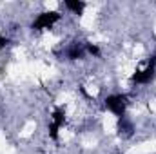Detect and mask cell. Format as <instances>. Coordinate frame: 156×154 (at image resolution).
Masks as SVG:
<instances>
[{"mask_svg": "<svg viewBox=\"0 0 156 154\" xmlns=\"http://www.w3.org/2000/svg\"><path fill=\"white\" fill-rule=\"evenodd\" d=\"M104 107L109 113H113L118 120H123L127 111V94H109L104 100Z\"/></svg>", "mask_w": 156, "mask_h": 154, "instance_id": "1", "label": "cell"}, {"mask_svg": "<svg viewBox=\"0 0 156 154\" xmlns=\"http://www.w3.org/2000/svg\"><path fill=\"white\" fill-rule=\"evenodd\" d=\"M62 18V15L58 11H44L31 22V29L33 31H44V29H51L58 20Z\"/></svg>", "mask_w": 156, "mask_h": 154, "instance_id": "2", "label": "cell"}, {"mask_svg": "<svg viewBox=\"0 0 156 154\" xmlns=\"http://www.w3.org/2000/svg\"><path fill=\"white\" fill-rule=\"evenodd\" d=\"M156 76V56H153V60H149L145 69H136L131 75V82L136 85H147L151 83Z\"/></svg>", "mask_w": 156, "mask_h": 154, "instance_id": "3", "label": "cell"}, {"mask_svg": "<svg viewBox=\"0 0 156 154\" xmlns=\"http://www.w3.org/2000/svg\"><path fill=\"white\" fill-rule=\"evenodd\" d=\"M51 123H53L55 127H58V129H62V127L66 125V111H64L62 107H56V109L53 111V114H51Z\"/></svg>", "mask_w": 156, "mask_h": 154, "instance_id": "4", "label": "cell"}, {"mask_svg": "<svg viewBox=\"0 0 156 154\" xmlns=\"http://www.w3.org/2000/svg\"><path fill=\"white\" fill-rule=\"evenodd\" d=\"M83 54H85V49H83V45L78 44V42H75V44L67 49V58H69V60H80Z\"/></svg>", "mask_w": 156, "mask_h": 154, "instance_id": "5", "label": "cell"}, {"mask_svg": "<svg viewBox=\"0 0 156 154\" xmlns=\"http://www.w3.org/2000/svg\"><path fill=\"white\" fill-rule=\"evenodd\" d=\"M64 5H66L69 11H73L75 15H82L83 9H85V2H82V0H66Z\"/></svg>", "mask_w": 156, "mask_h": 154, "instance_id": "6", "label": "cell"}, {"mask_svg": "<svg viewBox=\"0 0 156 154\" xmlns=\"http://www.w3.org/2000/svg\"><path fill=\"white\" fill-rule=\"evenodd\" d=\"M85 51H87L91 56H96V58L102 54V53H100V47H98L96 44H85Z\"/></svg>", "mask_w": 156, "mask_h": 154, "instance_id": "7", "label": "cell"}, {"mask_svg": "<svg viewBox=\"0 0 156 154\" xmlns=\"http://www.w3.org/2000/svg\"><path fill=\"white\" fill-rule=\"evenodd\" d=\"M7 44H9V38H7V37H4V35H0V49H4Z\"/></svg>", "mask_w": 156, "mask_h": 154, "instance_id": "8", "label": "cell"}]
</instances>
